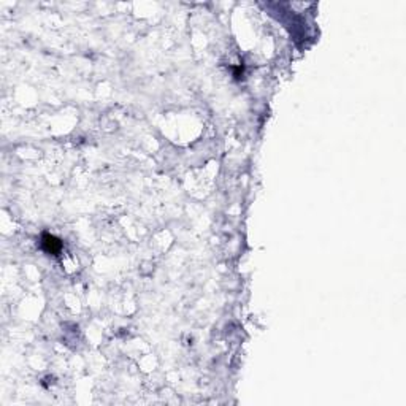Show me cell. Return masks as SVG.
Segmentation results:
<instances>
[{
    "mask_svg": "<svg viewBox=\"0 0 406 406\" xmlns=\"http://www.w3.org/2000/svg\"><path fill=\"white\" fill-rule=\"evenodd\" d=\"M42 245H43V249L46 253H51V254H58L59 251L62 249V241L58 240L56 237L50 233H45L43 238H42Z\"/></svg>",
    "mask_w": 406,
    "mask_h": 406,
    "instance_id": "1",
    "label": "cell"
}]
</instances>
